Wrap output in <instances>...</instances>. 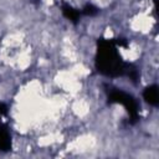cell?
<instances>
[{
  "mask_svg": "<svg viewBox=\"0 0 159 159\" xmlns=\"http://www.w3.org/2000/svg\"><path fill=\"white\" fill-rule=\"evenodd\" d=\"M11 133L6 124L0 123V150L1 152H9L11 149Z\"/></svg>",
  "mask_w": 159,
  "mask_h": 159,
  "instance_id": "3",
  "label": "cell"
},
{
  "mask_svg": "<svg viewBox=\"0 0 159 159\" xmlns=\"http://www.w3.org/2000/svg\"><path fill=\"white\" fill-rule=\"evenodd\" d=\"M143 98L147 103L150 106H158L159 104V89L157 84H152L144 88L143 91Z\"/></svg>",
  "mask_w": 159,
  "mask_h": 159,
  "instance_id": "4",
  "label": "cell"
},
{
  "mask_svg": "<svg viewBox=\"0 0 159 159\" xmlns=\"http://www.w3.org/2000/svg\"><path fill=\"white\" fill-rule=\"evenodd\" d=\"M96 70L107 77L128 76L133 82L138 78V70L124 62L118 51L116 39H99L97 41V53L94 60Z\"/></svg>",
  "mask_w": 159,
  "mask_h": 159,
  "instance_id": "1",
  "label": "cell"
},
{
  "mask_svg": "<svg viewBox=\"0 0 159 159\" xmlns=\"http://www.w3.org/2000/svg\"><path fill=\"white\" fill-rule=\"evenodd\" d=\"M108 102L109 103H118L124 107L127 113L129 114L130 122L135 123L139 119V113H138V103L134 99L133 96L120 91V89H112L108 93Z\"/></svg>",
  "mask_w": 159,
  "mask_h": 159,
  "instance_id": "2",
  "label": "cell"
},
{
  "mask_svg": "<svg viewBox=\"0 0 159 159\" xmlns=\"http://www.w3.org/2000/svg\"><path fill=\"white\" fill-rule=\"evenodd\" d=\"M7 113V106L5 103H0V117Z\"/></svg>",
  "mask_w": 159,
  "mask_h": 159,
  "instance_id": "7",
  "label": "cell"
},
{
  "mask_svg": "<svg viewBox=\"0 0 159 159\" xmlns=\"http://www.w3.org/2000/svg\"><path fill=\"white\" fill-rule=\"evenodd\" d=\"M81 14H84V15H87V16H93V15L98 14V9H97L94 5H92V4H86L84 7L82 9Z\"/></svg>",
  "mask_w": 159,
  "mask_h": 159,
  "instance_id": "6",
  "label": "cell"
},
{
  "mask_svg": "<svg viewBox=\"0 0 159 159\" xmlns=\"http://www.w3.org/2000/svg\"><path fill=\"white\" fill-rule=\"evenodd\" d=\"M61 11H62L63 16H65L67 20H70L71 22H73V24H77V22H78V20H80V16L82 15V14H81V11H78V10L73 9L71 5L65 4V2L61 5Z\"/></svg>",
  "mask_w": 159,
  "mask_h": 159,
  "instance_id": "5",
  "label": "cell"
}]
</instances>
